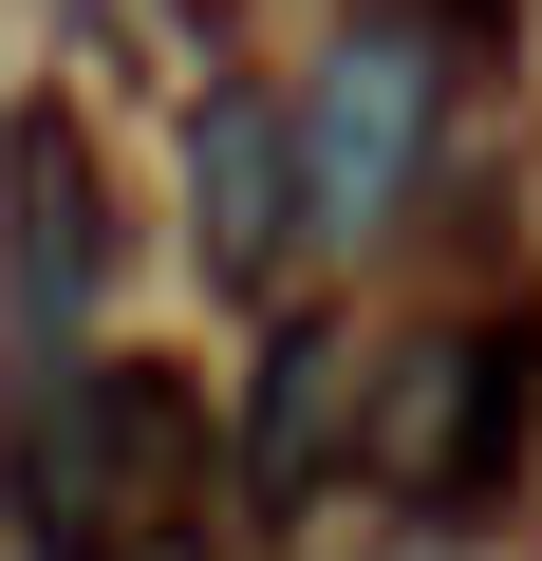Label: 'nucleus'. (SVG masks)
Wrapping results in <instances>:
<instances>
[{"mask_svg":"<svg viewBox=\"0 0 542 561\" xmlns=\"http://www.w3.org/2000/svg\"><path fill=\"white\" fill-rule=\"evenodd\" d=\"M0 468H20L38 561H131V542L187 505V393H169L150 356H38Z\"/></svg>","mask_w":542,"mask_h":561,"instance_id":"obj_1","label":"nucleus"},{"mask_svg":"<svg viewBox=\"0 0 542 561\" xmlns=\"http://www.w3.org/2000/svg\"><path fill=\"white\" fill-rule=\"evenodd\" d=\"M523 412H542V319H486V337H449V356L393 375L374 468H393L412 505H486V486L523 468Z\"/></svg>","mask_w":542,"mask_h":561,"instance_id":"obj_2","label":"nucleus"},{"mask_svg":"<svg viewBox=\"0 0 542 561\" xmlns=\"http://www.w3.org/2000/svg\"><path fill=\"white\" fill-rule=\"evenodd\" d=\"M412 150H430V38L374 20V38L300 94V225H319V243H374L393 187H412Z\"/></svg>","mask_w":542,"mask_h":561,"instance_id":"obj_3","label":"nucleus"},{"mask_svg":"<svg viewBox=\"0 0 542 561\" xmlns=\"http://www.w3.org/2000/svg\"><path fill=\"white\" fill-rule=\"evenodd\" d=\"M0 187H20V300L76 319L94 262H113V225H94V150H76L57 113H20V131H0Z\"/></svg>","mask_w":542,"mask_h":561,"instance_id":"obj_4","label":"nucleus"},{"mask_svg":"<svg viewBox=\"0 0 542 561\" xmlns=\"http://www.w3.org/2000/svg\"><path fill=\"white\" fill-rule=\"evenodd\" d=\"M206 262L224 280H262L281 262V206H300V113H262V94H206Z\"/></svg>","mask_w":542,"mask_h":561,"instance_id":"obj_5","label":"nucleus"},{"mask_svg":"<svg viewBox=\"0 0 542 561\" xmlns=\"http://www.w3.org/2000/svg\"><path fill=\"white\" fill-rule=\"evenodd\" d=\"M337 319H281V356H262V393H243V486L262 505H300L319 468H337Z\"/></svg>","mask_w":542,"mask_h":561,"instance_id":"obj_6","label":"nucleus"},{"mask_svg":"<svg viewBox=\"0 0 542 561\" xmlns=\"http://www.w3.org/2000/svg\"><path fill=\"white\" fill-rule=\"evenodd\" d=\"M374 20H393V38H412V20H486V0H374Z\"/></svg>","mask_w":542,"mask_h":561,"instance_id":"obj_7","label":"nucleus"},{"mask_svg":"<svg viewBox=\"0 0 542 561\" xmlns=\"http://www.w3.org/2000/svg\"><path fill=\"white\" fill-rule=\"evenodd\" d=\"M412 561H430V542H412Z\"/></svg>","mask_w":542,"mask_h":561,"instance_id":"obj_8","label":"nucleus"}]
</instances>
